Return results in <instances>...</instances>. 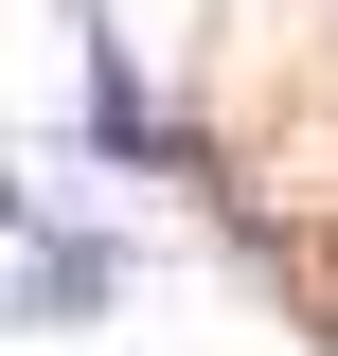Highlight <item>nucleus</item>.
<instances>
[{
    "instance_id": "nucleus-1",
    "label": "nucleus",
    "mask_w": 338,
    "mask_h": 356,
    "mask_svg": "<svg viewBox=\"0 0 338 356\" xmlns=\"http://www.w3.org/2000/svg\"><path fill=\"white\" fill-rule=\"evenodd\" d=\"M107 303H125V250H89V232H18V321H36V339H54V321H107Z\"/></svg>"
}]
</instances>
